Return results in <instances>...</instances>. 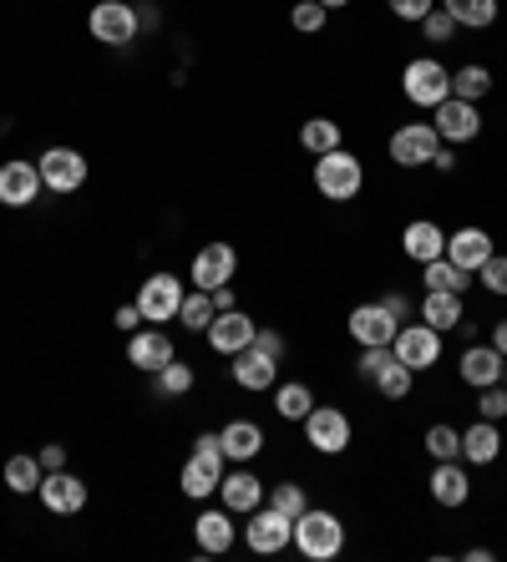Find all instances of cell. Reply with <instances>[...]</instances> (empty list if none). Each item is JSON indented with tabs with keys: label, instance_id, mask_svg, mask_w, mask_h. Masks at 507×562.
<instances>
[{
	"label": "cell",
	"instance_id": "f35d334b",
	"mask_svg": "<svg viewBox=\"0 0 507 562\" xmlns=\"http://www.w3.org/2000/svg\"><path fill=\"white\" fill-rule=\"evenodd\" d=\"M325 5L320 0H294V11H290V26L294 31H305V36H315V31H325Z\"/></svg>",
	"mask_w": 507,
	"mask_h": 562
},
{
	"label": "cell",
	"instance_id": "8fae6325",
	"mask_svg": "<svg viewBox=\"0 0 507 562\" xmlns=\"http://www.w3.org/2000/svg\"><path fill=\"white\" fill-rule=\"evenodd\" d=\"M300 426H305V441L315 446L320 457H340L350 446V416L340 406H315Z\"/></svg>",
	"mask_w": 507,
	"mask_h": 562
},
{
	"label": "cell",
	"instance_id": "83f0119b",
	"mask_svg": "<svg viewBox=\"0 0 507 562\" xmlns=\"http://www.w3.org/2000/svg\"><path fill=\"white\" fill-rule=\"evenodd\" d=\"M462 380H467V385H497V380H503V355L493 350V345H467V350H462Z\"/></svg>",
	"mask_w": 507,
	"mask_h": 562
},
{
	"label": "cell",
	"instance_id": "44dd1931",
	"mask_svg": "<svg viewBox=\"0 0 507 562\" xmlns=\"http://www.w3.org/2000/svg\"><path fill=\"white\" fill-rule=\"evenodd\" d=\"M274 380H280V360L264 355L259 345H244L234 355V385H244V391H274Z\"/></svg>",
	"mask_w": 507,
	"mask_h": 562
},
{
	"label": "cell",
	"instance_id": "2e32d148",
	"mask_svg": "<svg viewBox=\"0 0 507 562\" xmlns=\"http://www.w3.org/2000/svg\"><path fill=\"white\" fill-rule=\"evenodd\" d=\"M41 168L26 162V157H11V162H0V203L5 209H31L41 198Z\"/></svg>",
	"mask_w": 507,
	"mask_h": 562
},
{
	"label": "cell",
	"instance_id": "8d00e7d4",
	"mask_svg": "<svg viewBox=\"0 0 507 562\" xmlns=\"http://www.w3.org/2000/svg\"><path fill=\"white\" fill-rule=\"evenodd\" d=\"M153 380H158V395H188L193 391V366H183V360L173 355Z\"/></svg>",
	"mask_w": 507,
	"mask_h": 562
},
{
	"label": "cell",
	"instance_id": "60d3db41",
	"mask_svg": "<svg viewBox=\"0 0 507 562\" xmlns=\"http://www.w3.org/2000/svg\"><path fill=\"white\" fill-rule=\"evenodd\" d=\"M477 416H482V420H503V416H507V385H503V380H497V385H482Z\"/></svg>",
	"mask_w": 507,
	"mask_h": 562
},
{
	"label": "cell",
	"instance_id": "7c38bea8",
	"mask_svg": "<svg viewBox=\"0 0 507 562\" xmlns=\"http://www.w3.org/2000/svg\"><path fill=\"white\" fill-rule=\"evenodd\" d=\"M431 127H437V137L441 143H452V147H462V143H472L482 132V112H477V102H462V97H447V102H437L431 106Z\"/></svg>",
	"mask_w": 507,
	"mask_h": 562
},
{
	"label": "cell",
	"instance_id": "277c9868",
	"mask_svg": "<svg viewBox=\"0 0 507 562\" xmlns=\"http://www.w3.org/2000/svg\"><path fill=\"white\" fill-rule=\"evenodd\" d=\"M401 92L416 106H437L452 97V71H447L437 56H416V61H406V71H401Z\"/></svg>",
	"mask_w": 507,
	"mask_h": 562
},
{
	"label": "cell",
	"instance_id": "3957f363",
	"mask_svg": "<svg viewBox=\"0 0 507 562\" xmlns=\"http://www.w3.org/2000/svg\"><path fill=\"white\" fill-rule=\"evenodd\" d=\"M315 188H320V198H330V203H350V198L365 188L361 157L346 153V147H335V153L315 157Z\"/></svg>",
	"mask_w": 507,
	"mask_h": 562
},
{
	"label": "cell",
	"instance_id": "74e56055",
	"mask_svg": "<svg viewBox=\"0 0 507 562\" xmlns=\"http://www.w3.org/2000/svg\"><path fill=\"white\" fill-rule=\"evenodd\" d=\"M269 507L284 512V517H300V512L309 507V497H305V486L300 482H280L274 492H269Z\"/></svg>",
	"mask_w": 507,
	"mask_h": 562
},
{
	"label": "cell",
	"instance_id": "ba28073f",
	"mask_svg": "<svg viewBox=\"0 0 507 562\" xmlns=\"http://www.w3.org/2000/svg\"><path fill=\"white\" fill-rule=\"evenodd\" d=\"M244 542H249V552H259V558H274V552H284L294 542V517H284V512H274V507H254L249 527H244Z\"/></svg>",
	"mask_w": 507,
	"mask_h": 562
},
{
	"label": "cell",
	"instance_id": "f907efd6",
	"mask_svg": "<svg viewBox=\"0 0 507 562\" xmlns=\"http://www.w3.org/2000/svg\"><path fill=\"white\" fill-rule=\"evenodd\" d=\"M214 294V310H239V300H234V284H218V289H209Z\"/></svg>",
	"mask_w": 507,
	"mask_h": 562
},
{
	"label": "cell",
	"instance_id": "7dc6e473",
	"mask_svg": "<svg viewBox=\"0 0 507 562\" xmlns=\"http://www.w3.org/2000/svg\"><path fill=\"white\" fill-rule=\"evenodd\" d=\"M381 304L396 314V325H412V319H416V310H412V300H406V294H386Z\"/></svg>",
	"mask_w": 507,
	"mask_h": 562
},
{
	"label": "cell",
	"instance_id": "b9f144b4",
	"mask_svg": "<svg viewBox=\"0 0 507 562\" xmlns=\"http://www.w3.org/2000/svg\"><path fill=\"white\" fill-rule=\"evenodd\" d=\"M421 31H427V41H431V46H447V41L457 36V21H452V15H447V11H441V5H437V11H431L427 21H421Z\"/></svg>",
	"mask_w": 507,
	"mask_h": 562
},
{
	"label": "cell",
	"instance_id": "603a6c76",
	"mask_svg": "<svg viewBox=\"0 0 507 562\" xmlns=\"http://www.w3.org/2000/svg\"><path fill=\"white\" fill-rule=\"evenodd\" d=\"M503 457V431H497V420H472L467 431H462V461L472 467H493Z\"/></svg>",
	"mask_w": 507,
	"mask_h": 562
},
{
	"label": "cell",
	"instance_id": "bcb514c9",
	"mask_svg": "<svg viewBox=\"0 0 507 562\" xmlns=\"http://www.w3.org/2000/svg\"><path fill=\"white\" fill-rule=\"evenodd\" d=\"M254 345H259V350H264V355H274V360H280V366H284V340H280V335H274V329H254Z\"/></svg>",
	"mask_w": 507,
	"mask_h": 562
},
{
	"label": "cell",
	"instance_id": "f546056e",
	"mask_svg": "<svg viewBox=\"0 0 507 562\" xmlns=\"http://www.w3.org/2000/svg\"><path fill=\"white\" fill-rule=\"evenodd\" d=\"M437 5L467 31H487L497 21V0H437Z\"/></svg>",
	"mask_w": 507,
	"mask_h": 562
},
{
	"label": "cell",
	"instance_id": "d6986e66",
	"mask_svg": "<svg viewBox=\"0 0 507 562\" xmlns=\"http://www.w3.org/2000/svg\"><path fill=\"white\" fill-rule=\"evenodd\" d=\"M493 254H497L493 249V234H487V228H477V223H467V228L447 234V259H452L457 269H467V274H477Z\"/></svg>",
	"mask_w": 507,
	"mask_h": 562
},
{
	"label": "cell",
	"instance_id": "30bf717a",
	"mask_svg": "<svg viewBox=\"0 0 507 562\" xmlns=\"http://www.w3.org/2000/svg\"><path fill=\"white\" fill-rule=\"evenodd\" d=\"M36 168H41V183L52 193H77V188H87V172H92L77 147H46L36 157Z\"/></svg>",
	"mask_w": 507,
	"mask_h": 562
},
{
	"label": "cell",
	"instance_id": "4316f807",
	"mask_svg": "<svg viewBox=\"0 0 507 562\" xmlns=\"http://www.w3.org/2000/svg\"><path fill=\"white\" fill-rule=\"evenodd\" d=\"M431 497H437V507H467V497H472L467 471L457 467V461H437V471H431Z\"/></svg>",
	"mask_w": 507,
	"mask_h": 562
},
{
	"label": "cell",
	"instance_id": "7402d4cb",
	"mask_svg": "<svg viewBox=\"0 0 507 562\" xmlns=\"http://www.w3.org/2000/svg\"><path fill=\"white\" fill-rule=\"evenodd\" d=\"M218 502H224L234 517H249L254 507H264V482H259L254 471H224V482H218Z\"/></svg>",
	"mask_w": 507,
	"mask_h": 562
},
{
	"label": "cell",
	"instance_id": "1f68e13d",
	"mask_svg": "<svg viewBox=\"0 0 507 562\" xmlns=\"http://www.w3.org/2000/svg\"><path fill=\"white\" fill-rule=\"evenodd\" d=\"M300 147H305L309 157L335 153V147H340V122H330V117H309L305 127H300Z\"/></svg>",
	"mask_w": 507,
	"mask_h": 562
},
{
	"label": "cell",
	"instance_id": "ffe728a7",
	"mask_svg": "<svg viewBox=\"0 0 507 562\" xmlns=\"http://www.w3.org/2000/svg\"><path fill=\"white\" fill-rule=\"evenodd\" d=\"M168 360H173V340H168L162 329H133V335H127V366L133 370L158 375Z\"/></svg>",
	"mask_w": 507,
	"mask_h": 562
},
{
	"label": "cell",
	"instance_id": "5b68a950",
	"mask_svg": "<svg viewBox=\"0 0 507 562\" xmlns=\"http://www.w3.org/2000/svg\"><path fill=\"white\" fill-rule=\"evenodd\" d=\"M87 31H92V41H102V46H133L143 21H137V11L127 0H97L92 15H87Z\"/></svg>",
	"mask_w": 507,
	"mask_h": 562
},
{
	"label": "cell",
	"instance_id": "cb8c5ba5",
	"mask_svg": "<svg viewBox=\"0 0 507 562\" xmlns=\"http://www.w3.org/2000/svg\"><path fill=\"white\" fill-rule=\"evenodd\" d=\"M193 537H199V548L203 552H228L234 548V537H239V527H234V512L228 507H209V512H199V522H193Z\"/></svg>",
	"mask_w": 507,
	"mask_h": 562
},
{
	"label": "cell",
	"instance_id": "f5cc1de1",
	"mask_svg": "<svg viewBox=\"0 0 507 562\" xmlns=\"http://www.w3.org/2000/svg\"><path fill=\"white\" fill-rule=\"evenodd\" d=\"M325 11H340V5H350V0H320Z\"/></svg>",
	"mask_w": 507,
	"mask_h": 562
},
{
	"label": "cell",
	"instance_id": "836d02e7",
	"mask_svg": "<svg viewBox=\"0 0 507 562\" xmlns=\"http://www.w3.org/2000/svg\"><path fill=\"white\" fill-rule=\"evenodd\" d=\"M214 294L209 289H193V294H183V310H178V325L193 329V335H203V329L214 325Z\"/></svg>",
	"mask_w": 507,
	"mask_h": 562
},
{
	"label": "cell",
	"instance_id": "52a82bcc",
	"mask_svg": "<svg viewBox=\"0 0 507 562\" xmlns=\"http://www.w3.org/2000/svg\"><path fill=\"white\" fill-rule=\"evenodd\" d=\"M391 350H396L401 366H412V375H416V370H431L441 360V329H431L427 319H412V325L396 329Z\"/></svg>",
	"mask_w": 507,
	"mask_h": 562
},
{
	"label": "cell",
	"instance_id": "d6a6232c",
	"mask_svg": "<svg viewBox=\"0 0 507 562\" xmlns=\"http://www.w3.org/2000/svg\"><path fill=\"white\" fill-rule=\"evenodd\" d=\"M421 284H427V289H452V294H462V289L472 284V274H467V269H457V263L447 259V254H441V259L421 263Z\"/></svg>",
	"mask_w": 507,
	"mask_h": 562
},
{
	"label": "cell",
	"instance_id": "6da1fadb",
	"mask_svg": "<svg viewBox=\"0 0 507 562\" xmlns=\"http://www.w3.org/2000/svg\"><path fill=\"white\" fill-rule=\"evenodd\" d=\"M294 552L309 562H335L346 552V522H340L335 512L305 507L294 517Z\"/></svg>",
	"mask_w": 507,
	"mask_h": 562
},
{
	"label": "cell",
	"instance_id": "5bb4252c",
	"mask_svg": "<svg viewBox=\"0 0 507 562\" xmlns=\"http://www.w3.org/2000/svg\"><path fill=\"white\" fill-rule=\"evenodd\" d=\"M36 497H41V507L56 512V517H77V512L87 507V482H81V476H71L67 467L46 471V476H41V486H36Z\"/></svg>",
	"mask_w": 507,
	"mask_h": 562
},
{
	"label": "cell",
	"instance_id": "d590c367",
	"mask_svg": "<svg viewBox=\"0 0 507 562\" xmlns=\"http://www.w3.org/2000/svg\"><path fill=\"white\" fill-rule=\"evenodd\" d=\"M274 411H280L284 420H305L309 411H315V391H309V385H300V380H290V385H280V391H274Z\"/></svg>",
	"mask_w": 507,
	"mask_h": 562
},
{
	"label": "cell",
	"instance_id": "4fadbf2b",
	"mask_svg": "<svg viewBox=\"0 0 507 562\" xmlns=\"http://www.w3.org/2000/svg\"><path fill=\"white\" fill-rule=\"evenodd\" d=\"M437 147H441V137L431 122H406V127L391 132V162L396 168H427Z\"/></svg>",
	"mask_w": 507,
	"mask_h": 562
},
{
	"label": "cell",
	"instance_id": "816d5d0a",
	"mask_svg": "<svg viewBox=\"0 0 507 562\" xmlns=\"http://www.w3.org/2000/svg\"><path fill=\"white\" fill-rule=\"evenodd\" d=\"M487 345H493V350L507 360V319H497V325H493V340H487Z\"/></svg>",
	"mask_w": 507,
	"mask_h": 562
},
{
	"label": "cell",
	"instance_id": "f1b7e54d",
	"mask_svg": "<svg viewBox=\"0 0 507 562\" xmlns=\"http://www.w3.org/2000/svg\"><path fill=\"white\" fill-rule=\"evenodd\" d=\"M218 446H224L228 461H254L264 451V431H259L254 420H228L224 431H218Z\"/></svg>",
	"mask_w": 507,
	"mask_h": 562
},
{
	"label": "cell",
	"instance_id": "f6af8a7d",
	"mask_svg": "<svg viewBox=\"0 0 507 562\" xmlns=\"http://www.w3.org/2000/svg\"><path fill=\"white\" fill-rule=\"evenodd\" d=\"M36 461H41V471H61V467H67V446H41V451H36Z\"/></svg>",
	"mask_w": 507,
	"mask_h": 562
},
{
	"label": "cell",
	"instance_id": "e0dca14e",
	"mask_svg": "<svg viewBox=\"0 0 507 562\" xmlns=\"http://www.w3.org/2000/svg\"><path fill=\"white\" fill-rule=\"evenodd\" d=\"M254 329H259V325H254L244 310H218L214 325L203 329V340H209V350H214V355H228V360H234L244 345H254Z\"/></svg>",
	"mask_w": 507,
	"mask_h": 562
},
{
	"label": "cell",
	"instance_id": "8992f818",
	"mask_svg": "<svg viewBox=\"0 0 507 562\" xmlns=\"http://www.w3.org/2000/svg\"><path fill=\"white\" fill-rule=\"evenodd\" d=\"M183 294L188 289L178 284V274H153L143 279V289H137V310H143L147 325H173L178 310H183Z\"/></svg>",
	"mask_w": 507,
	"mask_h": 562
},
{
	"label": "cell",
	"instance_id": "7bdbcfd3",
	"mask_svg": "<svg viewBox=\"0 0 507 562\" xmlns=\"http://www.w3.org/2000/svg\"><path fill=\"white\" fill-rule=\"evenodd\" d=\"M386 5L396 21H412V26H421V21L437 11V0H386Z\"/></svg>",
	"mask_w": 507,
	"mask_h": 562
},
{
	"label": "cell",
	"instance_id": "ac0fdd59",
	"mask_svg": "<svg viewBox=\"0 0 507 562\" xmlns=\"http://www.w3.org/2000/svg\"><path fill=\"white\" fill-rule=\"evenodd\" d=\"M234 269H239V254H234V244H203L199 254H193V289H218L234 279Z\"/></svg>",
	"mask_w": 507,
	"mask_h": 562
},
{
	"label": "cell",
	"instance_id": "7a4b0ae2",
	"mask_svg": "<svg viewBox=\"0 0 507 562\" xmlns=\"http://www.w3.org/2000/svg\"><path fill=\"white\" fill-rule=\"evenodd\" d=\"M224 446H218V436H199L193 441V457L183 461V471H178V486H183L193 502H209L218 492V482H224Z\"/></svg>",
	"mask_w": 507,
	"mask_h": 562
},
{
	"label": "cell",
	"instance_id": "9c48e42d",
	"mask_svg": "<svg viewBox=\"0 0 507 562\" xmlns=\"http://www.w3.org/2000/svg\"><path fill=\"white\" fill-rule=\"evenodd\" d=\"M361 375L371 380L386 401H401V395L412 391V366H401L391 345H371V350L361 355Z\"/></svg>",
	"mask_w": 507,
	"mask_h": 562
},
{
	"label": "cell",
	"instance_id": "ee69618b",
	"mask_svg": "<svg viewBox=\"0 0 507 562\" xmlns=\"http://www.w3.org/2000/svg\"><path fill=\"white\" fill-rule=\"evenodd\" d=\"M477 274H482V289H487V294H507V259H503V254H493Z\"/></svg>",
	"mask_w": 507,
	"mask_h": 562
},
{
	"label": "cell",
	"instance_id": "9a60e30c",
	"mask_svg": "<svg viewBox=\"0 0 507 562\" xmlns=\"http://www.w3.org/2000/svg\"><path fill=\"white\" fill-rule=\"evenodd\" d=\"M346 329H350V340L361 345V350H371V345H391V340H396L401 325H396V314L375 300V304H356V310H350V319H346Z\"/></svg>",
	"mask_w": 507,
	"mask_h": 562
},
{
	"label": "cell",
	"instance_id": "ab89813d",
	"mask_svg": "<svg viewBox=\"0 0 507 562\" xmlns=\"http://www.w3.org/2000/svg\"><path fill=\"white\" fill-rule=\"evenodd\" d=\"M427 451L437 461H457V457H462V431H452V426H431V431H427Z\"/></svg>",
	"mask_w": 507,
	"mask_h": 562
},
{
	"label": "cell",
	"instance_id": "db71d44e",
	"mask_svg": "<svg viewBox=\"0 0 507 562\" xmlns=\"http://www.w3.org/2000/svg\"><path fill=\"white\" fill-rule=\"evenodd\" d=\"M503 385H507V360H503Z\"/></svg>",
	"mask_w": 507,
	"mask_h": 562
},
{
	"label": "cell",
	"instance_id": "484cf974",
	"mask_svg": "<svg viewBox=\"0 0 507 562\" xmlns=\"http://www.w3.org/2000/svg\"><path fill=\"white\" fill-rule=\"evenodd\" d=\"M421 319L447 335V329H457L462 319H467V304H462V294H452V289H427V300H421Z\"/></svg>",
	"mask_w": 507,
	"mask_h": 562
},
{
	"label": "cell",
	"instance_id": "d4e9b609",
	"mask_svg": "<svg viewBox=\"0 0 507 562\" xmlns=\"http://www.w3.org/2000/svg\"><path fill=\"white\" fill-rule=\"evenodd\" d=\"M401 249H406V259H412V263H431V259H441V254H447V234H441L431 218H416V223H406Z\"/></svg>",
	"mask_w": 507,
	"mask_h": 562
},
{
	"label": "cell",
	"instance_id": "681fc988",
	"mask_svg": "<svg viewBox=\"0 0 507 562\" xmlns=\"http://www.w3.org/2000/svg\"><path fill=\"white\" fill-rule=\"evenodd\" d=\"M431 168H437V172H452V168H457V147H452V143H441L437 153H431Z\"/></svg>",
	"mask_w": 507,
	"mask_h": 562
},
{
	"label": "cell",
	"instance_id": "e575fe53",
	"mask_svg": "<svg viewBox=\"0 0 507 562\" xmlns=\"http://www.w3.org/2000/svg\"><path fill=\"white\" fill-rule=\"evenodd\" d=\"M0 476H5V486H11L15 497H31V492L41 486V476H46V471H41V461H36V457H11Z\"/></svg>",
	"mask_w": 507,
	"mask_h": 562
},
{
	"label": "cell",
	"instance_id": "4dcf8cb0",
	"mask_svg": "<svg viewBox=\"0 0 507 562\" xmlns=\"http://www.w3.org/2000/svg\"><path fill=\"white\" fill-rule=\"evenodd\" d=\"M493 92V71L482 61H467L452 71V97H462V102H482V97Z\"/></svg>",
	"mask_w": 507,
	"mask_h": 562
},
{
	"label": "cell",
	"instance_id": "c3c4849f",
	"mask_svg": "<svg viewBox=\"0 0 507 562\" xmlns=\"http://www.w3.org/2000/svg\"><path fill=\"white\" fill-rule=\"evenodd\" d=\"M112 325H117V329H127V335H133V329L143 325V310H137V304H122V310L112 314Z\"/></svg>",
	"mask_w": 507,
	"mask_h": 562
}]
</instances>
